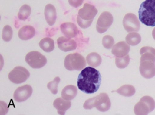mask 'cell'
<instances>
[{
    "label": "cell",
    "instance_id": "484cf974",
    "mask_svg": "<svg viewBox=\"0 0 155 115\" xmlns=\"http://www.w3.org/2000/svg\"><path fill=\"white\" fill-rule=\"evenodd\" d=\"M102 43L105 48L110 49L113 48L114 43V40L111 36L105 35L102 38Z\"/></svg>",
    "mask_w": 155,
    "mask_h": 115
},
{
    "label": "cell",
    "instance_id": "6da1fadb",
    "mask_svg": "<svg viewBox=\"0 0 155 115\" xmlns=\"http://www.w3.org/2000/svg\"><path fill=\"white\" fill-rule=\"evenodd\" d=\"M101 84V76L95 68L88 66L83 69L78 77V89L87 94L97 92Z\"/></svg>",
    "mask_w": 155,
    "mask_h": 115
},
{
    "label": "cell",
    "instance_id": "cb8c5ba5",
    "mask_svg": "<svg viewBox=\"0 0 155 115\" xmlns=\"http://www.w3.org/2000/svg\"><path fill=\"white\" fill-rule=\"evenodd\" d=\"M130 62V57L128 55H127L122 57H117L115 58V64L117 67L119 69H124L126 67Z\"/></svg>",
    "mask_w": 155,
    "mask_h": 115
},
{
    "label": "cell",
    "instance_id": "8992f818",
    "mask_svg": "<svg viewBox=\"0 0 155 115\" xmlns=\"http://www.w3.org/2000/svg\"><path fill=\"white\" fill-rule=\"evenodd\" d=\"M155 108V101L149 96H144L134 107V112L136 114H147Z\"/></svg>",
    "mask_w": 155,
    "mask_h": 115
},
{
    "label": "cell",
    "instance_id": "e0dca14e",
    "mask_svg": "<svg viewBox=\"0 0 155 115\" xmlns=\"http://www.w3.org/2000/svg\"><path fill=\"white\" fill-rule=\"evenodd\" d=\"M18 35L22 40H29L35 35V29L33 26L25 25L19 30Z\"/></svg>",
    "mask_w": 155,
    "mask_h": 115
},
{
    "label": "cell",
    "instance_id": "d6986e66",
    "mask_svg": "<svg viewBox=\"0 0 155 115\" xmlns=\"http://www.w3.org/2000/svg\"><path fill=\"white\" fill-rule=\"evenodd\" d=\"M87 64L93 67L99 66L102 62V58L97 52H91L86 57Z\"/></svg>",
    "mask_w": 155,
    "mask_h": 115
},
{
    "label": "cell",
    "instance_id": "ba28073f",
    "mask_svg": "<svg viewBox=\"0 0 155 115\" xmlns=\"http://www.w3.org/2000/svg\"><path fill=\"white\" fill-rule=\"evenodd\" d=\"M30 76L29 71L22 66L14 67L8 73V79L14 84H21L25 82Z\"/></svg>",
    "mask_w": 155,
    "mask_h": 115
},
{
    "label": "cell",
    "instance_id": "9a60e30c",
    "mask_svg": "<svg viewBox=\"0 0 155 115\" xmlns=\"http://www.w3.org/2000/svg\"><path fill=\"white\" fill-rule=\"evenodd\" d=\"M44 16L47 24L50 26H52L54 24L57 14L54 6L51 4H48L45 5L44 9Z\"/></svg>",
    "mask_w": 155,
    "mask_h": 115
},
{
    "label": "cell",
    "instance_id": "9c48e42d",
    "mask_svg": "<svg viewBox=\"0 0 155 115\" xmlns=\"http://www.w3.org/2000/svg\"><path fill=\"white\" fill-rule=\"evenodd\" d=\"M123 26L128 33L137 32L140 29V22L137 16L131 13H127L123 19Z\"/></svg>",
    "mask_w": 155,
    "mask_h": 115
},
{
    "label": "cell",
    "instance_id": "3957f363",
    "mask_svg": "<svg viewBox=\"0 0 155 115\" xmlns=\"http://www.w3.org/2000/svg\"><path fill=\"white\" fill-rule=\"evenodd\" d=\"M97 13V8L89 3H85L84 7L79 10L76 21L81 28L89 27L95 16Z\"/></svg>",
    "mask_w": 155,
    "mask_h": 115
},
{
    "label": "cell",
    "instance_id": "30bf717a",
    "mask_svg": "<svg viewBox=\"0 0 155 115\" xmlns=\"http://www.w3.org/2000/svg\"><path fill=\"white\" fill-rule=\"evenodd\" d=\"M113 22V17L108 11L102 12L96 22V30L99 33H103L105 32L109 27L111 25Z\"/></svg>",
    "mask_w": 155,
    "mask_h": 115
},
{
    "label": "cell",
    "instance_id": "8fae6325",
    "mask_svg": "<svg viewBox=\"0 0 155 115\" xmlns=\"http://www.w3.org/2000/svg\"><path fill=\"white\" fill-rule=\"evenodd\" d=\"M33 92L32 87L25 84L18 87L13 93V98L18 102H22L29 98Z\"/></svg>",
    "mask_w": 155,
    "mask_h": 115
},
{
    "label": "cell",
    "instance_id": "5bb4252c",
    "mask_svg": "<svg viewBox=\"0 0 155 115\" xmlns=\"http://www.w3.org/2000/svg\"><path fill=\"white\" fill-rule=\"evenodd\" d=\"M60 29L64 36L68 38L75 37L79 32L77 26L70 22L62 23L60 25Z\"/></svg>",
    "mask_w": 155,
    "mask_h": 115
},
{
    "label": "cell",
    "instance_id": "83f0119b",
    "mask_svg": "<svg viewBox=\"0 0 155 115\" xmlns=\"http://www.w3.org/2000/svg\"><path fill=\"white\" fill-rule=\"evenodd\" d=\"M84 0H68L69 4L75 8L81 6Z\"/></svg>",
    "mask_w": 155,
    "mask_h": 115
},
{
    "label": "cell",
    "instance_id": "7a4b0ae2",
    "mask_svg": "<svg viewBox=\"0 0 155 115\" xmlns=\"http://www.w3.org/2000/svg\"><path fill=\"white\" fill-rule=\"evenodd\" d=\"M139 19L144 25L155 26V0H145L140 5Z\"/></svg>",
    "mask_w": 155,
    "mask_h": 115
},
{
    "label": "cell",
    "instance_id": "7c38bea8",
    "mask_svg": "<svg viewBox=\"0 0 155 115\" xmlns=\"http://www.w3.org/2000/svg\"><path fill=\"white\" fill-rule=\"evenodd\" d=\"M58 46L61 51L67 52L76 49L77 43L71 38L65 36H61L57 39Z\"/></svg>",
    "mask_w": 155,
    "mask_h": 115
},
{
    "label": "cell",
    "instance_id": "5b68a950",
    "mask_svg": "<svg viewBox=\"0 0 155 115\" xmlns=\"http://www.w3.org/2000/svg\"><path fill=\"white\" fill-rule=\"evenodd\" d=\"M86 64L85 58L78 52L70 54L64 59V67L68 70H82L85 67Z\"/></svg>",
    "mask_w": 155,
    "mask_h": 115
},
{
    "label": "cell",
    "instance_id": "d4e9b609",
    "mask_svg": "<svg viewBox=\"0 0 155 115\" xmlns=\"http://www.w3.org/2000/svg\"><path fill=\"white\" fill-rule=\"evenodd\" d=\"M13 36V30L10 25H5L4 26L2 32V39L5 42H9Z\"/></svg>",
    "mask_w": 155,
    "mask_h": 115
},
{
    "label": "cell",
    "instance_id": "2e32d148",
    "mask_svg": "<svg viewBox=\"0 0 155 115\" xmlns=\"http://www.w3.org/2000/svg\"><path fill=\"white\" fill-rule=\"evenodd\" d=\"M71 105L70 100H66L63 98H58L53 101V105L58 110L59 114H64L65 111L70 108Z\"/></svg>",
    "mask_w": 155,
    "mask_h": 115
},
{
    "label": "cell",
    "instance_id": "4fadbf2b",
    "mask_svg": "<svg viewBox=\"0 0 155 115\" xmlns=\"http://www.w3.org/2000/svg\"><path fill=\"white\" fill-rule=\"evenodd\" d=\"M130 49V45L127 42L120 41L113 45L111 49V53L117 57H122L128 55Z\"/></svg>",
    "mask_w": 155,
    "mask_h": 115
},
{
    "label": "cell",
    "instance_id": "277c9868",
    "mask_svg": "<svg viewBox=\"0 0 155 115\" xmlns=\"http://www.w3.org/2000/svg\"><path fill=\"white\" fill-rule=\"evenodd\" d=\"M85 109H91L95 107L102 112L108 111L111 107V102L108 95L105 93H101L98 95L86 100L83 105Z\"/></svg>",
    "mask_w": 155,
    "mask_h": 115
},
{
    "label": "cell",
    "instance_id": "ac0fdd59",
    "mask_svg": "<svg viewBox=\"0 0 155 115\" xmlns=\"http://www.w3.org/2000/svg\"><path fill=\"white\" fill-rule=\"evenodd\" d=\"M78 93L77 87L73 85H67L61 92V96L66 100H71L75 98Z\"/></svg>",
    "mask_w": 155,
    "mask_h": 115
},
{
    "label": "cell",
    "instance_id": "44dd1931",
    "mask_svg": "<svg viewBox=\"0 0 155 115\" xmlns=\"http://www.w3.org/2000/svg\"><path fill=\"white\" fill-rule=\"evenodd\" d=\"M135 88L132 85L130 84H125L122 85L116 90V92L117 93L126 97H130L133 96L135 93Z\"/></svg>",
    "mask_w": 155,
    "mask_h": 115
},
{
    "label": "cell",
    "instance_id": "f1b7e54d",
    "mask_svg": "<svg viewBox=\"0 0 155 115\" xmlns=\"http://www.w3.org/2000/svg\"><path fill=\"white\" fill-rule=\"evenodd\" d=\"M152 36H153V39L155 40V27L154 28V29L152 31Z\"/></svg>",
    "mask_w": 155,
    "mask_h": 115
},
{
    "label": "cell",
    "instance_id": "603a6c76",
    "mask_svg": "<svg viewBox=\"0 0 155 115\" xmlns=\"http://www.w3.org/2000/svg\"><path fill=\"white\" fill-rule=\"evenodd\" d=\"M31 11V9L30 6L27 4L22 5L18 11V17L19 20H26L30 15Z\"/></svg>",
    "mask_w": 155,
    "mask_h": 115
},
{
    "label": "cell",
    "instance_id": "52a82bcc",
    "mask_svg": "<svg viewBox=\"0 0 155 115\" xmlns=\"http://www.w3.org/2000/svg\"><path fill=\"white\" fill-rule=\"evenodd\" d=\"M26 63L32 68L39 69L47 63V58L41 52L34 51L29 52L25 55Z\"/></svg>",
    "mask_w": 155,
    "mask_h": 115
},
{
    "label": "cell",
    "instance_id": "ffe728a7",
    "mask_svg": "<svg viewBox=\"0 0 155 115\" xmlns=\"http://www.w3.org/2000/svg\"><path fill=\"white\" fill-rule=\"evenodd\" d=\"M39 45L41 49L46 52H50L54 48V41L50 37H45L42 39L39 43Z\"/></svg>",
    "mask_w": 155,
    "mask_h": 115
},
{
    "label": "cell",
    "instance_id": "4316f807",
    "mask_svg": "<svg viewBox=\"0 0 155 115\" xmlns=\"http://www.w3.org/2000/svg\"><path fill=\"white\" fill-rule=\"evenodd\" d=\"M60 82V78L58 76L55 77L53 81L49 82L47 87L48 90H50L51 93L53 94H56L58 93V85L59 82Z\"/></svg>",
    "mask_w": 155,
    "mask_h": 115
},
{
    "label": "cell",
    "instance_id": "7402d4cb",
    "mask_svg": "<svg viewBox=\"0 0 155 115\" xmlns=\"http://www.w3.org/2000/svg\"><path fill=\"white\" fill-rule=\"evenodd\" d=\"M125 40L128 45L135 46L140 42L141 37L140 35L137 32H131L126 36Z\"/></svg>",
    "mask_w": 155,
    "mask_h": 115
}]
</instances>
